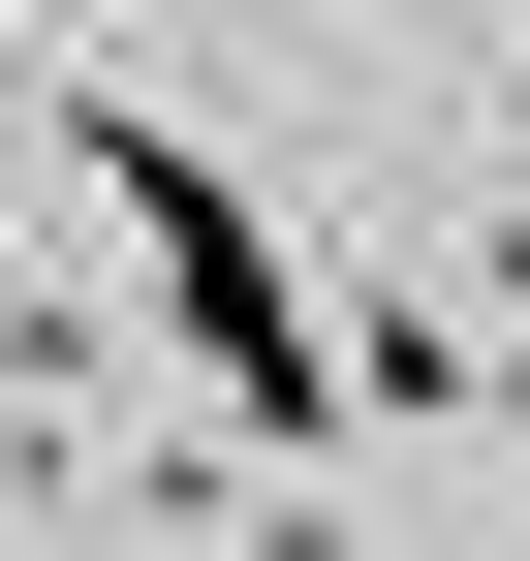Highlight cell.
<instances>
[{"label":"cell","instance_id":"cell-1","mask_svg":"<svg viewBox=\"0 0 530 561\" xmlns=\"http://www.w3.org/2000/svg\"><path fill=\"white\" fill-rule=\"evenodd\" d=\"M62 187H94V219L157 250V343H187V405H219V437H281V468L344 437V312L281 280V219H250V187L187 157L157 94H62Z\"/></svg>","mask_w":530,"mask_h":561},{"label":"cell","instance_id":"cell-2","mask_svg":"<svg viewBox=\"0 0 530 561\" xmlns=\"http://www.w3.org/2000/svg\"><path fill=\"white\" fill-rule=\"evenodd\" d=\"M344 405H406V437H437V405H530V375L437 312V280H344Z\"/></svg>","mask_w":530,"mask_h":561},{"label":"cell","instance_id":"cell-3","mask_svg":"<svg viewBox=\"0 0 530 561\" xmlns=\"http://www.w3.org/2000/svg\"><path fill=\"white\" fill-rule=\"evenodd\" d=\"M499 343H530V219H499Z\"/></svg>","mask_w":530,"mask_h":561}]
</instances>
